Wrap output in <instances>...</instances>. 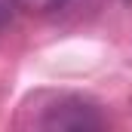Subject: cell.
Masks as SVG:
<instances>
[{
  "label": "cell",
  "mask_w": 132,
  "mask_h": 132,
  "mask_svg": "<svg viewBox=\"0 0 132 132\" xmlns=\"http://www.w3.org/2000/svg\"><path fill=\"white\" fill-rule=\"evenodd\" d=\"M108 120L101 117L98 104L77 92H52L40 89L25 98L19 108L15 126L19 129H40V132H86L101 129Z\"/></svg>",
  "instance_id": "cell-1"
},
{
  "label": "cell",
  "mask_w": 132,
  "mask_h": 132,
  "mask_svg": "<svg viewBox=\"0 0 132 132\" xmlns=\"http://www.w3.org/2000/svg\"><path fill=\"white\" fill-rule=\"evenodd\" d=\"M71 0H19V9H25L28 15H52L59 9H65Z\"/></svg>",
  "instance_id": "cell-2"
},
{
  "label": "cell",
  "mask_w": 132,
  "mask_h": 132,
  "mask_svg": "<svg viewBox=\"0 0 132 132\" xmlns=\"http://www.w3.org/2000/svg\"><path fill=\"white\" fill-rule=\"evenodd\" d=\"M15 9H19V0H0V31H3V28L12 22Z\"/></svg>",
  "instance_id": "cell-3"
}]
</instances>
